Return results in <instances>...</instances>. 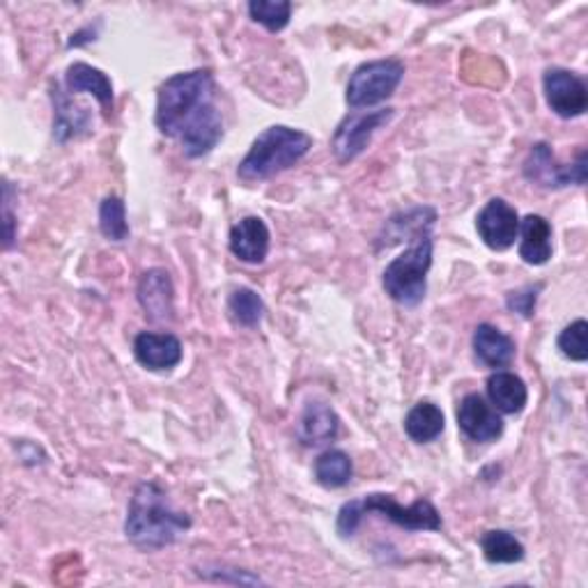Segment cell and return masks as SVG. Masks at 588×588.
<instances>
[{"mask_svg": "<svg viewBox=\"0 0 588 588\" xmlns=\"http://www.w3.org/2000/svg\"><path fill=\"white\" fill-rule=\"evenodd\" d=\"M53 97V138L58 143H67L90 129V113L86 107L74 104V99L55 86L51 90Z\"/></svg>", "mask_w": 588, "mask_h": 588, "instance_id": "17", "label": "cell"}, {"mask_svg": "<svg viewBox=\"0 0 588 588\" xmlns=\"http://www.w3.org/2000/svg\"><path fill=\"white\" fill-rule=\"evenodd\" d=\"M480 550L488 563H520L524 559V545L503 529L485 531L480 536Z\"/></svg>", "mask_w": 588, "mask_h": 588, "instance_id": "23", "label": "cell"}, {"mask_svg": "<svg viewBox=\"0 0 588 588\" xmlns=\"http://www.w3.org/2000/svg\"><path fill=\"white\" fill-rule=\"evenodd\" d=\"M586 331L588 324L586 320H577L573 324H567V327L559 334V350L565 359L584 363L588 359V350H586Z\"/></svg>", "mask_w": 588, "mask_h": 588, "instance_id": "27", "label": "cell"}, {"mask_svg": "<svg viewBox=\"0 0 588 588\" xmlns=\"http://www.w3.org/2000/svg\"><path fill=\"white\" fill-rule=\"evenodd\" d=\"M433 235L430 228H421L412 235L410 249L400 253L384 270V290L400 306H418L428 292V272L433 267Z\"/></svg>", "mask_w": 588, "mask_h": 588, "instance_id": "5", "label": "cell"}, {"mask_svg": "<svg viewBox=\"0 0 588 588\" xmlns=\"http://www.w3.org/2000/svg\"><path fill=\"white\" fill-rule=\"evenodd\" d=\"M191 529V517L175 511L159 483L143 480L132 495L125 534L138 550L154 552L177 542Z\"/></svg>", "mask_w": 588, "mask_h": 588, "instance_id": "2", "label": "cell"}, {"mask_svg": "<svg viewBox=\"0 0 588 588\" xmlns=\"http://www.w3.org/2000/svg\"><path fill=\"white\" fill-rule=\"evenodd\" d=\"M538 292H540V286H536V288H524L520 292H511L509 299H505V303H509V309L513 313H520L522 317H531L534 311H536Z\"/></svg>", "mask_w": 588, "mask_h": 588, "instance_id": "28", "label": "cell"}, {"mask_svg": "<svg viewBox=\"0 0 588 588\" xmlns=\"http://www.w3.org/2000/svg\"><path fill=\"white\" fill-rule=\"evenodd\" d=\"M99 230L109 241H125L129 239V223L127 208L120 196H109L99 205Z\"/></svg>", "mask_w": 588, "mask_h": 588, "instance_id": "24", "label": "cell"}, {"mask_svg": "<svg viewBox=\"0 0 588 588\" xmlns=\"http://www.w3.org/2000/svg\"><path fill=\"white\" fill-rule=\"evenodd\" d=\"M488 398L499 414L515 416L524 412L526 402H529V389L515 373L497 371L488 379Z\"/></svg>", "mask_w": 588, "mask_h": 588, "instance_id": "19", "label": "cell"}, {"mask_svg": "<svg viewBox=\"0 0 588 588\" xmlns=\"http://www.w3.org/2000/svg\"><path fill=\"white\" fill-rule=\"evenodd\" d=\"M542 90L547 107H550L559 117L565 120L579 117L588 109V90L584 78L573 72L561 67L547 70L542 76Z\"/></svg>", "mask_w": 588, "mask_h": 588, "instance_id": "9", "label": "cell"}, {"mask_svg": "<svg viewBox=\"0 0 588 588\" xmlns=\"http://www.w3.org/2000/svg\"><path fill=\"white\" fill-rule=\"evenodd\" d=\"M270 245H272L270 228L260 216H247L235 223L228 239L233 255L241 262H247V265H262L270 253Z\"/></svg>", "mask_w": 588, "mask_h": 588, "instance_id": "12", "label": "cell"}, {"mask_svg": "<svg viewBox=\"0 0 588 588\" xmlns=\"http://www.w3.org/2000/svg\"><path fill=\"white\" fill-rule=\"evenodd\" d=\"M446 428L443 412L437 408L435 402L423 400L408 412L404 416V433L416 443H428L435 441Z\"/></svg>", "mask_w": 588, "mask_h": 588, "instance_id": "21", "label": "cell"}, {"mask_svg": "<svg viewBox=\"0 0 588 588\" xmlns=\"http://www.w3.org/2000/svg\"><path fill=\"white\" fill-rule=\"evenodd\" d=\"M228 313L239 327L253 329L260 324L262 315H265V301L251 288H239L228 299Z\"/></svg>", "mask_w": 588, "mask_h": 588, "instance_id": "25", "label": "cell"}, {"mask_svg": "<svg viewBox=\"0 0 588 588\" xmlns=\"http://www.w3.org/2000/svg\"><path fill=\"white\" fill-rule=\"evenodd\" d=\"M134 356L148 371H171L182 361V342L173 334L143 331L134 338Z\"/></svg>", "mask_w": 588, "mask_h": 588, "instance_id": "13", "label": "cell"}, {"mask_svg": "<svg viewBox=\"0 0 588 588\" xmlns=\"http://www.w3.org/2000/svg\"><path fill=\"white\" fill-rule=\"evenodd\" d=\"M173 280L166 270H150L138 283V303L146 315L154 322H166L173 317Z\"/></svg>", "mask_w": 588, "mask_h": 588, "instance_id": "14", "label": "cell"}, {"mask_svg": "<svg viewBox=\"0 0 588 588\" xmlns=\"http://www.w3.org/2000/svg\"><path fill=\"white\" fill-rule=\"evenodd\" d=\"M520 258L526 265L540 267L550 262L554 247H552V226L550 221L540 214H529L520 221Z\"/></svg>", "mask_w": 588, "mask_h": 588, "instance_id": "15", "label": "cell"}, {"mask_svg": "<svg viewBox=\"0 0 588 588\" xmlns=\"http://www.w3.org/2000/svg\"><path fill=\"white\" fill-rule=\"evenodd\" d=\"M393 109L379 111H356L350 113L336 127L331 138V152L338 159V164H350L361 152H366L373 136L393 120Z\"/></svg>", "mask_w": 588, "mask_h": 588, "instance_id": "7", "label": "cell"}, {"mask_svg": "<svg viewBox=\"0 0 588 588\" xmlns=\"http://www.w3.org/2000/svg\"><path fill=\"white\" fill-rule=\"evenodd\" d=\"M368 513H379L408 531H441V515L428 499H418L416 503L400 505L391 495H368L359 501H348L338 513V534L342 538L354 536L361 517Z\"/></svg>", "mask_w": 588, "mask_h": 588, "instance_id": "4", "label": "cell"}, {"mask_svg": "<svg viewBox=\"0 0 588 588\" xmlns=\"http://www.w3.org/2000/svg\"><path fill=\"white\" fill-rule=\"evenodd\" d=\"M340 421L336 412L324 402H309L299 418L297 437L303 446H324L338 437Z\"/></svg>", "mask_w": 588, "mask_h": 588, "instance_id": "18", "label": "cell"}, {"mask_svg": "<svg viewBox=\"0 0 588 588\" xmlns=\"http://www.w3.org/2000/svg\"><path fill=\"white\" fill-rule=\"evenodd\" d=\"M404 76V65L396 58L371 60L354 70L345 99L352 109H371L393 97Z\"/></svg>", "mask_w": 588, "mask_h": 588, "instance_id": "6", "label": "cell"}, {"mask_svg": "<svg viewBox=\"0 0 588 588\" xmlns=\"http://www.w3.org/2000/svg\"><path fill=\"white\" fill-rule=\"evenodd\" d=\"M3 216H5V249L14 245V214H12V185L5 179L3 185Z\"/></svg>", "mask_w": 588, "mask_h": 588, "instance_id": "29", "label": "cell"}, {"mask_svg": "<svg viewBox=\"0 0 588 588\" xmlns=\"http://www.w3.org/2000/svg\"><path fill=\"white\" fill-rule=\"evenodd\" d=\"M474 354L488 368H505L515 359V340L492 324H478L474 331Z\"/></svg>", "mask_w": 588, "mask_h": 588, "instance_id": "16", "label": "cell"}, {"mask_svg": "<svg viewBox=\"0 0 588 588\" xmlns=\"http://www.w3.org/2000/svg\"><path fill=\"white\" fill-rule=\"evenodd\" d=\"M352 476H354V464L345 451H338V449L324 451L315 460V480L322 485V488H327V490L345 488V485L352 480Z\"/></svg>", "mask_w": 588, "mask_h": 588, "instance_id": "22", "label": "cell"}, {"mask_svg": "<svg viewBox=\"0 0 588 588\" xmlns=\"http://www.w3.org/2000/svg\"><path fill=\"white\" fill-rule=\"evenodd\" d=\"M157 129L179 140L189 159L210 154L223 138V117L214 104V76L210 70L182 72L159 86Z\"/></svg>", "mask_w": 588, "mask_h": 588, "instance_id": "1", "label": "cell"}, {"mask_svg": "<svg viewBox=\"0 0 588 588\" xmlns=\"http://www.w3.org/2000/svg\"><path fill=\"white\" fill-rule=\"evenodd\" d=\"M313 148V138L286 125H274L262 132L247 157L241 159L237 175L241 182H265L290 171Z\"/></svg>", "mask_w": 588, "mask_h": 588, "instance_id": "3", "label": "cell"}, {"mask_svg": "<svg viewBox=\"0 0 588 588\" xmlns=\"http://www.w3.org/2000/svg\"><path fill=\"white\" fill-rule=\"evenodd\" d=\"M524 177L542 189H563V187H584L586 185V150L577 152V161L571 166L559 164L552 148L547 143L531 146L522 166Z\"/></svg>", "mask_w": 588, "mask_h": 588, "instance_id": "8", "label": "cell"}, {"mask_svg": "<svg viewBox=\"0 0 588 588\" xmlns=\"http://www.w3.org/2000/svg\"><path fill=\"white\" fill-rule=\"evenodd\" d=\"M65 86H67V92H88V95H92L101 104V109H104L107 115L113 111V84H111V78L101 70H97L92 65H86V63H74L67 70Z\"/></svg>", "mask_w": 588, "mask_h": 588, "instance_id": "20", "label": "cell"}, {"mask_svg": "<svg viewBox=\"0 0 588 588\" xmlns=\"http://www.w3.org/2000/svg\"><path fill=\"white\" fill-rule=\"evenodd\" d=\"M249 14L255 24L265 26L270 33H280L290 24L292 3L288 0H253L249 3Z\"/></svg>", "mask_w": 588, "mask_h": 588, "instance_id": "26", "label": "cell"}, {"mask_svg": "<svg viewBox=\"0 0 588 588\" xmlns=\"http://www.w3.org/2000/svg\"><path fill=\"white\" fill-rule=\"evenodd\" d=\"M458 428L466 439L490 443L503 435V421L492 404L478 393L464 396L458 408Z\"/></svg>", "mask_w": 588, "mask_h": 588, "instance_id": "11", "label": "cell"}, {"mask_svg": "<svg viewBox=\"0 0 588 588\" xmlns=\"http://www.w3.org/2000/svg\"><path fill=\"white\" fill-rule=\"evenodd\" d=\"M476 230L485 247L492 251H505L515 245L520 235V214L503 198H492L476 216Z\"/></svg>", "mask_w": 588, "mask_h": 588, "instance_id": "10", "label": "cell"}]
</instances>
